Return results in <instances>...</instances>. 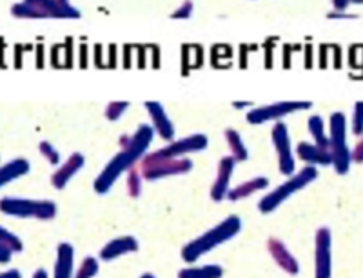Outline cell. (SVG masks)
I'll use <instances>...</instances> for the list:
<instances>
[{
	"instance_id": "1",
	"label": "cell",
	"mask_w": 363,
	"mask_h": 278,
	"mask_svg": "<svg viewBox=\"0 0 363 278\" xmlns=\"http://www.w3.org/2000/svg\"><path fill=\"white\" fill-rule=\"evenodd\" d=\"M153 138L155 131L149 124L138 126V129L131 137L125 135V137L120 138V151L100 171V174L93 182V189L99 195H106V193L111 191L113 186L118 182L122 174L131 171L133 167H136V164L144 160L149 148L153 144Z\"/></svg>"
},
{
	"instance_id": "2",
	"label": "cell",
	"mask_w": 363,
	"mask_h": 278,
	"mask_svg": "<svg viewBox=\"0 0 363 278\" xmlns=\"http://www.w3.org/2000/svg\"><path fill=\"white\" fill-rule=\"evenodd\" d=\"M240 231H242V218L236 215H229L220 224H216L215 228L207 229L203 235L184 245V250L180 253L182 260L187 262V264H196V260H200L203 255L211 253V251L223 245L225 242L233 240Z\"/></svg>"
},
{
	"instance_id": "3",
	"label": "cell",
	"mask_w": 363,
	"mask_h": 278,
	"mask_svg": "<svg viewBox=\"0 0 363 278\" xmlns=\"http://www.w3.org/2000/svg\"><path fill=\"white\" fill-rule=\"evenodd\" d=\"M11 15L17 18H66L74 21L82 17L80 9L66 0H26L11 8Z\"/></svg>"
},
{
	"instance_id": "4",
	"label": "cell",
	"mask_w": 363,
	"mask_h": 278,
	"mask_svg": "<svg viewBox=\"0 0 363 278\" xmlns=\"http://www.w3.org/2000/svg\"><path fill=\"white\" fill-rule=\"evenodd\" d=\"M318 179V169L313 166H306L303 169L296 171L293 177L285 180L284 184H280L278 187H274L269 195H265L264 199L258 202V209H260L264 215H269V213L277 211L285 200H289L294 193L306 189L309 184H313L314 180Z\"/></svg>"
},
{
	"instance_id": "5",
	"label": "cell",
	"mask_w": 363,
	"mask_h": 278,
	"mask_svg": "<svg viewBox=\"0 0 363 278\" xmlns=\"http://www.w3.org/2000/svg\"><path fill=\"white\" fill-rule=\"evenodd\" d=\"M329 151L336 173H349V167L352 164L351 148L347 144V118L342 111L333 113L329 118Z\"/></svg>"
},
{
	"instance_id": "6",
	"label": "cell",
	"mask_w": 363,
	"mask_h": 278,
	"mask_svg": "<svg viewBox=\"0 0 363 278\" xmlns=\"http://www.w3.org/2000/svg\"><path fill=\"white\" fill-rule=\"evenodd\" d=\"M0 211L15 218H37V221L48 222L57 216V204L51 200L6 196V199H0Z\"/></svg>"
},
{
	"instance_id": "7",
	"label": "cell",
	"mask_w": 363,
	"mask_h": 278,
	"mask_svg": "<svg viewBox=\"0 0 363 278\" xmlns=\"http://www.w3.org/2000/svg\"><path fill=\"white\" fill-rule=\"evenodd\" d=\"M209 145V138L203 133H194L189 137H184L180 140H173L167 145L160 148V150L147 153L140 166H149V164L165 162V160H177V158H187V155L199 153V151L207 150Z\"/></svg>"
},
{
	"instance_id": "8",
	"label": "cell",
	"mask_w": 363,
	"mask_h": 278,
	"mask_svg": "<svg viewBox=\"0 0 363 278\" xmlns=\"http://www.w3.org/2000/svg\"><path fill=\"white\" fill-rule=\"evenodd\" d=\"M309 109H313V102H309V100H281V102H274V104L249 109L245 121L252 126H262L272 121L281 122V118H285V116L300 111H309Z\"/></svg>"
},
{
	"instance_id": "9",
	"label": "cell",
	"mask_w": 363,
	"mask_h": 278,
	"mask_svg": "<svg viewBox=\"0 0 363 278\" xmlns=\"http://www.w3.org/2000/svg\"><path fill=\"white\" fill-rule=\"evenodd\" d=\"M272 145L277 150L278 157V169L281 174H285L287 179L296 173V157H294L293 144H291V135L289 128L284 122H277L272 126L271 131Z\"/></svg>"
},
{
	"instance_id": "10",
	"label": "cell",
	"mask_w": 363,
	"mask_h": 278,
	"mask_svg": "<svg viewBox=\"0 0 363 278\" xmlns=\"http://www.w3.org/2000/svg\"><path fill=\"white\" fill-rule=\"evenodd\" d=\"M314 278H333V235L320 228L314 237Z\"/></svg>"
},
{
	"instance_id": "11",
	"label": "cell",
	"mask_w": 363,
	"mask_h": 278,
	"mask_svg": "<svg viewBox=\"0 0 363 278\" xmlns=\"http://www.w3.org/2000/svg\"><path fill=\"white\" fill-rule=\"evenodd\" d=\"M194 162L191 158H177V160H165V162L149 164V166H140L144 180H162L169 177H178V174L191 173Z\"/></svg>"
},
{
	"instance_id": "12",
	"label": "cell",
	"mask_w": 363,
	"mask_h": 278,
	"mask_svg": "<svg viewBox=\"0 0 363 278\" xmlns=\"http://www.w3.org/2000/svg\"><path fill=\"white\" fill-rule=\"evenodd\" d=\"M144 108L145 111H147L149 121H151V124L149 126L153 128L155 133H157L162 140L167 142V144L173 142L177 129H174L173 121H171V116L167 115L164 106H162L160 102H157V100H147V102L144 104Z\"/></svg>"
},
{
	"instance_id": "13",
	"label": "cell",
	"mask_w": 363,
	"mask_h": 278,
	"mask_svg": "<svg viewBox=\"0 0 363 278\" xmlns=\"http://www.w3.org/2000/svg\"><path fill=\"white\" fill-rule=\"evenodd\" d=\"M236 160L231 157V155H227L223 157L222 160L218 162V169H216V179L211 186V200L213 202H222V200L227 199L229 191H231V179L233 173H235L236 167Z\"/></svg>"
},
{
	"instance_id": "14",
	"label": "cell",
	"mask_w": 363,
	"mask_h": 278,
	"mask_svg": "<svg viewBox=\"0 0 363 278\" xmlns=\"http://www.w3.org/2000/svg\"><path fill=\"white\" fill-rule=\"evenodd\" d=\"M265 248H267L269 255L272 257V260L277 262V266L280 267L284 273L291 274V277H296V274H300V262L296 260V257H294L293 253L289 251V248L284 244V242L280 240V238H267V244H265Z\"/></svg>"
},
{
	"instance_id": "15",
	"label": "cell",
	"mask_w": 363,
	"mask_h": 278,
	"mask_svg": "<svg viewBox=\"0 0 363 278\" xmlns=\"http://www.w3.org/2000/svg\"><path fill=\"white\" fill-rule=\"evenodd\" d=\"M84 164H86V157L82 153H73L69 158L66 160V164L58 167L53 174H51V186L55 189H66L67 184L71 182L73 177L80 173L84 169Z\"/></svg>"
},
{
	"instance_id": "16",
	"label": "cell",
	"mask_w": 363,
	"mask_h": 278,
	"mask_svg": "<svg viewBox=\"0 0 363 278\" xmlns=\"http://www.w3.org/2000/svg\"><path fill=\"white\" fill-rule=\"evenodd\" d=\"M135 251H138V240L133 235H122V237L113 238L104 245L100 250V260L113 262L116 258L124 257V255L135 253Z\"/></svg>"
},
{
	"instance_id": "17",
	"label": "cell",
	"mask_w": 363,
	"mask_h": 278,
	"mask_svg": "<svg viewBox=\"0 0 363 278\" xmlns=\"http://www.w3.org/2000/svg\"><path fill=\"white\" fill-rule=\"evenodd\" d=\"M296 157L307 166H333V157L329 150H323L313 142H300L296 145Z\"/></svg>"
},
{
	"instance_id": "18",
	"label": "cell",
	"mask_w": 363,
	"mask_h": 278,
	"mask_svg": "<svg viewBox=\"0 0 363 278\" xmlns=\"http://www.w3.org/2000/svg\"><path fill=\"white\" fill-rule=\"evenodd\" d=\"M74 277V250L67 242H60L57 248V260H55L53 278H73Z\"/></svg>"
},
{
	"instance_id": "19",
	"label": "cell",
	"mask_w": 363,
	"mask_h": 278,
	"mask_svg": "<svg viewBox=\"0 0 363 278\" xmlns=\"http://www.w3.org/2000/svg\"><path fill=\"white\" fill-rule=\"evenodd\" d=\"M269 179L267 177H255V179H249L245 182L238 184V186L231 187V191L227 195V200L231 202H238V200H245L249 196H252L255 193L265 191L269 187Z\"/></svg>"
},
{
	"instance_id": "20",
	"label": "cell",
	"mask_w": 363,
	"mask_h": 278,
	"mask_svg": "<svg viewBox=\"0 0 363 278\" xmlns=\"http://www.w3.org/2000/svg\"><path fill=\"white\" fill-rule=\"evenodd\" d=\"M29 162L26 158H15L11 162L0 166V189L4 186H8L13 180L21 179L24 174L29 173Z\"/></svg>"
},
{
	"instance_id": "21",
	"label": "cell",
	"mask_w": 363,
	"mask_h": 278,
	"mask_svg": "<svg viewBox=\"0 0 363 278\" xmlns=\"http://www.w3.org/2000/svg\"><path fill=\"white\" fill-rule=\"evenodd\" d=\"M223 138H225L227 148H229L231 157L235 158L236 162H245L249 158V150L247 145H245L244 138H242V135H240L236 129L227 128L225 131H223Z\"/></svg>"
},
{
	"instance_id": "22",
	"label": "cell",
	"mask_w": 363,
	"mask_h": 278,
	"mask_svg": "<svg viewBox=\"0 0 363 278\" xmlns=\"http://www.w3.org/2000/svg\"><path fill=\"white\" fill-rule=\"evenodd\" d=\"M225 269L220 264H207V266H191L178 271L177 278H223Z\"/></svg>"
},
{
	"instance_id": "23",
	"label": "cell",
	"mask_w": 363,
	"mask_h": 278,
	"mask_svg": "<svg viewBox=\"0 0 363 278\" xmlns=\"http://www.w3.org/2000/svg\"><path fill=\"white\" fill-rule=\"evenodd\" d=\"M307 129H309V135L313 137V144L320 145L323 150H329V137H327L325 131V121H323L320 115L309 116L307 121Z\"/></svg>"
},
{
	"instance_id": "24",
	"label": "cell",
	"mask_w": 363,
	"mask_h": 278,
	"mask_svg": "<svg viewBox=\"0 0 363 278\" xmlns=\"http://www.w3.org/2000/svg\"><path fill=\"white\" fill-rule=\"evenodd\" d=\"M125 189L131 199H138L144 189V177H142L140 167H133L131 171L125 173Z\"/></svg>"
},
{
	"instance_id": "25",
	"label": "cell",
	"mask_w": 363,
	"mask_h": 278,
	"mask_svg": "<svg viewBox=\"0 0 363 278\" xmlns=\"http://www.w3.org/2000/svg\"><path fill=\"white\" fill-rule=\"evenodd\" d=\"M0 244L11 253H22V250H24V244H22L21 238L15 233L8 231L4 226H0Z\"/></svg>"
},
{
	"instance_id": "26",
	"label": "cell",
	"mask_w": 363,
	"mask_h": 278,
	"mask_svg": "<svg viewBox=\"0 0 363 278\" xmlns=\"http://www.w3.org/2000/svg\"><path fill=\"white\" fill-rule=\"evenodd\" d=\"M100 262L95 257H86L82 260V264L79 266V269H74L73 278H95L99 274Z\"/></svg>"
},
{
	"instance_id": "27",
	"label": "cell",
	"mask_w": 363,
	"mask_h": 278,
	"mask_svg": "<svg viewBox=\"0 0 363 278\" xmlns=\"http://www.w3.org/2000/svg\"><path fill=\"white\" fill-rule=\"evenodd\" d=\"M128 109H129L128 100H115V102H109V104L106 106L104 116H106L109 122H116L125 115V111H128Z\"/></svg>"
},
{
	"instance_id": "28",
	"label": "cell",
	"mask_w": 363,
	"mask_h": 278,
	"mask_svg": "<svg viewBox=\"0 0 363 278\" xmlns=\"http://www.w3.org/2000/svg\"><path fill=\"white\" fill-rule=\"evenodd\" d=\"M38 151H40L42 157H44L45 160L51 164V166H58V164H60V153H58L57 148H55L51 142H48V140L40 142V145H38Z\"/></svg>"
},
{
	"instance_id": "29",
	"label": "cell",
	"mask_w": 363,
	"mask_h": 278,
	"mask_svg": "<svg viewBox=\"0 0 363 278\" xmlns=\"http://www.w3.org/2000/svg\"><path fill=\"white\" fill-rule=\"evenodd\" d=\"M351 129L356 137H363V100H359V102H356L354 104Z\"/></svg>"
},
{
	"instance_id": "30",
	"label": "cell",
	"mask_w": 363,
	"mask_h": 278,
	"mask_svg": "<svg viewBox=\"0 0 363 278\" xmlns=\"http://www.w3.org/2000/svg\"><path fill=\"white\" fill-rule=\"evenodd\" d=\"M193 11H194L193 2H184V4L178 6V8L171 13V18H174V21H186V18H191Z\"/></svg>"
},
{
	"instance_id": "31",
	"label": "cell",
	"mask_w": 363,
	"mask_h": 278,
	"mask_svg": "<svg viewBox=\"0 0 363 278\" xmlns=\"http://www.w3.org/2000/svg\"><path fill=\"white\" fill-rule=\"evenodd\" d=\"M351 162L363 164V137H359V140L354 145V150H351Z\"/></svg>"
},
{
	"instance_id": "32",
	"label": "cell",
	"mask_w": 363,
	"mask_h": 278,
	"mask_svg": "<svg viewBox=\"0 0 363 278\" xmlns=\"http://www.w3.org/2000/svg\"><path fill=\"white\" fill-rule=\"evenodd\" d=\"M11 251H8L4 245L0 244V264H8V262H11Z\"/></svg>"
},
{
	"instance_id": "33",
	"label": "cell",
	"mask_w": 363,
	"mask_h": 278,
	"mask_svg": "<svg viewBox=\"0 0 363 278\" xmlns=\"http://www.w3.org/2000/svg\"><path fill=\"white\" fill-rule=\"evenodd\" d=\"M327 17L329 18H356V15H352V13H347V11H330Z\"/></svg>"
},
{
	"instance_id": "34",
	"label": "cell",
	"mask_w": 363,
	"mask_h": 278,
	"mask_svg": "<svg viewBox=\"0 0 363 278\" xmlns=\"http://www.w3.org/2000/svg\"><path fill=\"white\" fill-rule=\"evenodd\" d=\"M233 108L235 109H252V102H249V100H235L233 102Z\"/></svg>"
},
{
	"instance_id": "35",
	"label": "cell",
	"mask_w": 363,
	"mask_h": 278,
	"mask_svg": "<svg viewBox=\"0 0 363 278\" xmlns=\"http://www.w3.org/2000/svg\"><path fill=\"white\" fill-rule=\"evenodd\" d=\"M0 278H22V274L18 269H9L4 271V273H0Z\"/></svg>"
},
{
	"instance_id": "36",
	"label": "cell",
	"mask_w": 363,
	"mask_h": 278,
	"mask_svg": "<svg viewBox=\"0 0 363 278\" xmlns=\"http://www.w3.org/2000/svg\"><path fill=\"white\" fill-rule=\"evenodd\" d=\"M349 4H351V2H347V0H342V2H340V0H335V2H333L335 11H347V6Z\"/></svg>"
},
{
	"instance_id": "37",
	"label": "cell",
	"mask_w": 363,
	"mask_h": 278,
	"mask_svg": "<svg viewBox=\"0 0 363 278\" xmlns=\"http://www.w3.org/2000/svg\"><path fill=\"white\" fill-rule=\"evenodd\" d=\"M31 278H50V274H48V271L45 269H38V271H35L33 277Z\"/></svg>"
},
{
	"instance_id": "38",
	"label": "cell",
	"mask_w": 363,
	"mask_h": 278,
	"mask_svg": "<svg viewBox=\"0 0 363 278\" xmlns=\"http://www.w3.org/2000/svg\"><path fill=\"white\" fill-rule=\"evenodd\" d=\"M140 278H157L153 273H144Z\"/></svg>"
}]
</instances>
